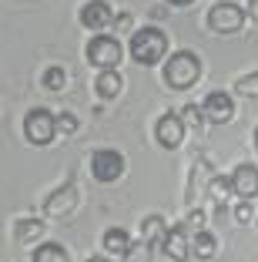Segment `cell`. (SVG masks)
<instances>
[{"label":"cell","mask_w":258,"mask_h":262,"mask_svg":"<svg viewBox=\"0 0 258 262\" xmlns=\"http://www.w3.org/2000/svg\"><path fill=\"white\" fill-rule=\"evenodd\" d=\"M77 208V185L74 182H64V185H57L51 195L44 199V215L47 219H64L71 215Z\"/></svg>","instance_id":"obj_7"},{"label":"cell","mask_w":258,"mask_h":262,"mask_svg":"<svg viewBox=\"0 0 258 262\" xmlns=\"http://www.w3.org/2000/svg\"><path fill=\"white\" fill-rule=\"evenodd\" d=\"M40 235H44V222H40V219H20V222L14 225L17 242H37Z\"/></svg>","instance_id":"obj_17"},{"label":"cell","mask_w":258,"mask_h":262,"mask_svg":"<svg viewBox=\"0 0 258 262\" xmlns=\"http://www.w3.org/2000/svg\"><path fill=\"white\" fill-rule=\"evenodd\" d=\"M161 249H165V255L171 262H184L191 255V229L184 222L171 225V229H168V235L161 239Z\"/></svg>","instance_id":"obj_9"},{"label":"cell","mask_w":258,"mask_h":262,"mask_svg":"<svg viewBox=\"0 0 258 262\" xmlns=\"http://www.w3.org/2000/svg\"><path fill=\"white\" fill-rule=\"evenodd\" d=\"M235 94H242V98H258V71L238 77L235 81Z\"/></svg>","instance_id":"obj_21"},{"label":"cell","mask_w":258,"mask_h":262,"mask_svg":"<svg viewBox=\"0 0 258 262\" xmlns=\"http://www.w3.org/2000/svg\"><path fill=\"white\" fill-rule=\"evenodd\" d=\"M128 54L134 57L137 64H145V68H154L158 61H165V54H168V37H165V31L161 27H141V31H134L131 34V40H128Z\"/></svg>","instance_id":"obj_1"},{"label":"cell","mask_w":258,"mask_h":262,"mask_svg":"<svg viewBox=\"0 0 258 262\" xmlns=\"http://www.w3.org/2000/svg\"><path fill=\"white\" fill-rule=\"evenodd\" d=\"M24 135L31 145H51L54 135H57V118L47 108H31L24 118Z\"/></svg>","instance_id":"obj_4"},{"label":"cell","mask_w":258,"mask_h":262,"mask_svg":"<svg viewBox=\"0 0 258 262\" xmlns=\"http://www.w3.org/2000/svg\"><path fill=\"white\" fill-rule=\"evenodd\" d=\"M165 235H168L165 215H145V222H141V239H145L148 246H154V242H161Z\"/></svg>","instance_id":"obj_16"},{"label":"cell","mask_w":258,"mask_h":262,"mask_svg":"<svg viewBox=\"0 0 258 262\" xmlns=\"http://www.w3.org/2000/svg\"><path fill=\"white\" fill-rule=\"evenodd\" d=\"M255 148H258V128H255Z\"/></svg>","instance_id":"obj_28"},{"label":"cell","mask_w":258,"mask_h":262,"mask_svg":"<svg viewBox=\"0 0 258 262\" xmlns=\"http://www.w3.org/2000/svg\"><path fill=\"white\" fill-rule=\"evenodd\" d=\"M231 192L238 195V199H245V202H251L258 195V168L251 162H242V165H235V171H231Z\"/></svg>","instance_id":"obj_12"},{"label":"cell","mask_w":258,"mask_h":262,"mask_svg":"<svg viewBox=\"0 0 258 262\" xmlns=\"http://www.w3.org/2000/svg\"><path fill=\"white\" fill-rule=\"evenodd\" d=\"M201 115H205V121H212V124H225V121H231V115H235V101H231L228 91H208L205 98H201Z\"/></svg>","instance_id":"obj_8"},{"label":"cell","mask_w":258,"mask_h":262,"mask_svg":"<svg viewBox=\"0 0 258 262\" xmlns=\"http://www.w3.org/2000/svg\"><path fill=\"white\" fill-rule=\"evenodd\" d=\"M87 262H107V259H101V255H91V259H87Z\"/></svg>","instance_id":"obj_27"},{"label":"cell","mask_w":258,"mask_h":262,"mask_svg":"<svg viewBox=\"0 0 258 262\" xmlns=\"http://www.w3.org/2000/svg\"><path fill=\"white\" fill-rule=\"evenodd\" d=\"M198 74H201V61L191 51H175L165 61V84L175 88V91H188L198 81Z\"/></svg>","instance_id":"obj_2"},{"label":"cell","mask_w":258,"mask_h":262,"mask_svg":"<svg viewBox=\"0 0 258 262\" xmlns=\"http://www.w3.org/2000/svg\"><path fill=\"white\" fill-rule=\"evenodd\" d=\"M57 118V135H74L77 128H81V121H77L71 111H61V115H54Z\"/></svg>","instance_id":"obj_22"},{"label":"cell","mask_w":258,"mask_h":262,"mask_svg":"<svg viewBox=\"0 0 258 262\" xmlns=\"http://www.w3.org/2000/svg\"><path fill=\"white\" fill-rule=\"evenodd\" d=\"M208 27L218 34H238L245 24V10L238 7V4H231V0H221V4H215L212 10L205 14Z\"/></svg>","instance_id":"obj_6"},{"label":"cell","mask_w":258,"mask_h":262,"mask_svg":"<svg viewBox=\"0 0 258 262\" xmlns=\"http://www.w3.org/2000/svg\"><path fill=\"white\" fill-rule=\"evenodd\" d=\"M94 91L104 101L118 98V91H121V74H118V71H101V74L94 77Z\"/></svg>","instance_id":"obj_15"},{"label":"cell","mask_w":258,"mask_h":262,"mask_svg":"<svg viewBox=\"0 0 258 262\" xmlns=\"http://www.w3.org/2000/svg\"><path fill=\"white\" fill-rule=\"evenodd\" d=\"M181 121H184V124H195V128H198V124L205 121V115H201V104H188V108L181 111Z\"/></svg>","instance_id":"obj_23"},{"label":"cell","mask_w":258,"mask_h":262,"mask_svg":"<svg viewBox=\"0 0 258 262\" xmlns=\"http://www.w3.org/2000/svg\"><path fill=\"white\" fill-rule=\"evenodd\" d=\"M215 252H218V239H215V232H208V229L191 232V255H198V259H212Z\"/></svg>","instance_id":"obj_14"},{"label":"cell","mask_w":258,"mask_h":262,"mask_svg":"<svg viewBox=\"0 0 258 262\" xmlns=\"http://www.w3.org/2000/svg\"><path fill=\"white\" fill-rule=\"evenodd\" d=\"M81 24L87 27V31H94V34H104L114 24V10L107 7L104 0H87V4L81 7Z\"/></svg>","instance_id":"obj_11"},{"label":"cell","mask_w":258,"mask_h":262,"mask_svg":"<svg viewBox=\"0 0 258 262\" xmlns=\"http://www.w3.org/2000/svg\"><path fill=\"white\" fill-rule=\"evenodd\" d=\"M104 249L111 255H121V259H128L131 252H134V239L128 235V229H121V225H111V229L104 232Z\"/></svg>","instance_id":"obj_13"},{"label":"cell","mask_w":258,"mask_h":262,"mask_svg":"<svg viewBox=\"0 0 258 262\" xmlns=\"http://www.w3.org/2000/svg\"><path fill=\"white\" fill-rule=\"evenodd\" d=\"M171 7H188V4H195V0H168Z\"/></svg>","instance_id":"obj_26"},{"label":"cell","mask_w":258,"mask_h":262,"mask_svg":"<svg viewBox=\"0 0 258 262\" xmlns=\"http://www.w3.org/2000/svg\"><path fill=\"white\" fill-rule=\"evenodd\" d=\"M44 88L47 91H64V88H67V71L51 64V68L44 71Z\"/></svg>","instance_id":"obj_20"},{"label":"cell","mask_w":258,"mask_h":262,"mask_svg":"<svg viewBox=\"0 0 258 262\" xmlns=\"http://www.w3.org/2000/svg\"><path fill=\"white\" fill-rule=\"evenodd\" d=\"M235 219H238V222H251V202H238V205H235Z\"/></svg>","instance_id":"obj_24"},{"label":"cell","mask_w":258,"mask_h":262,"mask_svg":"<svg viewBox=\"0 0 258 262\" xmlns=\"http://www.w3.org/2000/svg\"><path fill=\"white\" fill-rule=\"evenodd\" d=\"M205 195H212V202L225 205V199H228V195H235V192H231V178H225V175H212V182H208Z\"/></svg>","instance_id":"obj_19"},{"label":"cell","mask_w":258,"mask_h":262,"mask_svg":"<svg viewBox=\"0 0 258 262\" xmlns=\"http://www.w3.org/2000/svg\"><path fill=\"white\" fill-rule=\"evenodd\" d=\"M124 168H128V162H124V155L114 151V148H98V151L91 155V175L98 178V182H104V185L118 182V178L124 175Z\"/></svg>","instance_id":"obj_5"},{"label":"cell","mask_w":258,"mask_h":262,"mask_svg":"<svg viewBox=\"0 0 258 262\" xmlns=\"http://www.w3.org/2000/svg\"><path fill=\"white\" fill-rule=\"evenodd\" d=\"M84 57H87V64L98 71H114L118 68V61L124 57V47L118 37H111V34H94L91 40H87V47H84Z\"/></svg>","instance_id":"obj_3"},{"label":"cell","mask_w":258,"mask_h":262,"mask_svg":"<svg viewBox=\"0 0 258 262\" xmlns=\"http://www.w3.org/2000/svg\"><path fill=\"white\" fill-rule=\"evenodd\" d=\"M248 17L258 24V0H248Z\"/></svg>","instance_id":"obj_25"},{"label":"cell","mask_w":258,"mask_h":262,"mask_svg":"<svg viewBox=\"0 0 258 262\" xmlns=\"http://www.w3.org/2000/svg\"><path fill=\"white\" fill-rule=\"evenodd\" d=\"M34 262H67V249L61 242H44L34 249Z\"/></svg>","instance_id":"obj_18"},{"label":"cell","mask_w":258,"mask_h":262,"mask_svg":"<svg viewBox=\"0 0 258 262\" xmlns=\"http://www.w3.org/2000/svg\"><path fill=\"white\" fill-rule=\"evenodd\" d=\"M184 128H188V124L181 121V115H175V111H165V115L154 121V138H158L165 148H178V145L184 141Z\"/></svg>","instance_id":"obj_10"}]
</instances>
